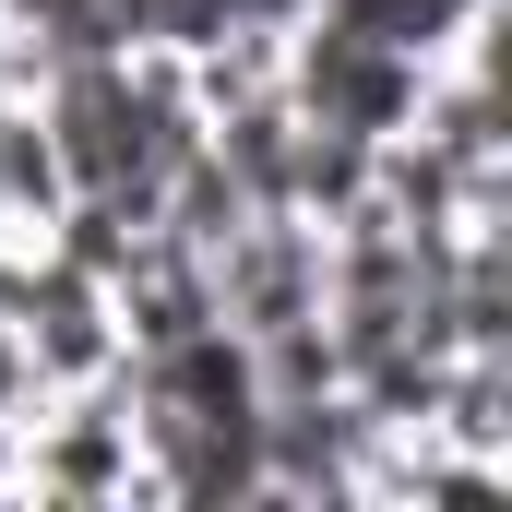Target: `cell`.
<instances>
[{"label":"cell","instance_id":"obj_1","mask_svg":"<svg viewBox=\"0 0 512 512\" xmlns=\"http://www.w3.org/2000/svg\"><path fill=\"white\" fill-rule=\"evenodd\" d=\"M12 489L24 501H72V512H108V501H155L143 489V441H131V382H72V393H36L24 441H12Z\"/></svg>","mask_w":512,"mask_h":512},{"label":"cell","instance_id":"obj_4","mask_svg":"<svg viewBox=\"0 0 512 512\" xmlns=\"http://www.w3.org/2000/svg\"><path fill=\"white\" fill-rule=\"evenodd\" d=\"M262 24H298V0H155V48L191 60L215 36H262Z\"/></svg>","mask_w":512,"mask_h":512},{"label":"cell","instance_id":"obj_2","mask_svg":"<svg viewBox=\"0 0 512 512\" xmlns=\"http://www.w3.org/2000/svg\"><path fill=\"white\" fill-rule=\"evenodd\" d=\"M429 96V60H405L382 36H358L346 12H298L286 24V108L322 131H358V143H393Z\"/></svg>","mask_w":512,"mask_h":512},{"label":"cell","instance_id":"obj_3","mask_svg":"<svg viewBox=\"0 0 512 512\" xmlns=\"http://www.w3.org/2000/svg\"><path fill=\"white\" fill-rule=\"evenodd\" d=\"M215 322L251 334V346L286 334V322H322V227L286 215V203L239 215V239L215 251Z\"/></svg>","mask_w":512,"mask_h":512}]
</instances>
